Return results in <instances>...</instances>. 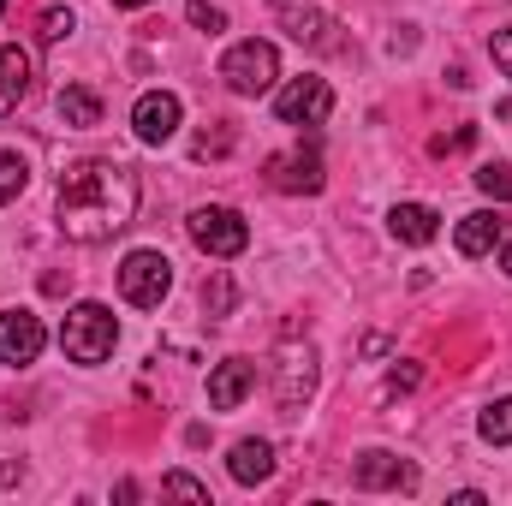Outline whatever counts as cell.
<instances>
[{
	"instance_id": "cell-25",
	"label": "cell",
	"mask_w": 512,
	"mask_h": 506,
	"mask_svg": "<svg viewBox=\"0 0 512 506\" xmlns=\"http://www.w3.org/2000/svg\"><path fill=\"white\" fill-rule=\"evenodd\" d=\"M203 310H209V316H227V310H233V280H227V274H215V280L203 286Z\"/></svg>"
},
{
	"instance_id": "cell-9",
	"label": "cell",
	"mask_w": 512,
	"mask_h": 506,
	"mask_svg": "<svg viewBox=\"0 0 512 506\" xmlns=\"http://www.w3.org/2000/svg\"><path fill=\"white\" fill-rule=\"evenodd\" d=\"M268 185L286 191V197H316V191L328 185L316 143H310V149H286V155H274V161H268Z\"/></svg>"
},
{
	"instance_id": "cell-3",
	"label": "cell",
	"mask_w": 512,
	"mask_h": 506,
	"mask_svg": "<svg viewBox=\"0 0 512 506\" xmlns=\"http://www.w3.org/2000/svg\"><path fill=\"white\" fill-rule=\"evenodd\" d=\"M316 393V346L310 340H280L274 352V405L280 417H298Z\"/></svg>"
},
{
	"instance_id": "cell-15",
	"label": "cell",
	"mask_w": 512,
	"mask_h": 506,
	"mask_svg": "<svg viewBox=\"0 0 512 506\" xmlns=\"http://www.w3.org/2000/svg\"><path fill=\"white\" fill-rule=\"evenodd\" d=\"M298 48H334V18L316 12V6H292L286 0V24H280Z\"/></svg>"
},
{
	"instance_id": "cell-16",
	"label": "cell",
	"mask_w": 512,
	"mask_h": 506,
	"mask_svg": "<svg viewBox=\"0 0 512 506\" xmlns=\"http://www.w3.org/2000/svg\"><path fill=\"white\" fill-rule=\"evenodd\" d=\"M24 90H30V54L6 42V48H0V120L24 102Z\"/></svg>"
},
{
	"instance_id": "cell-10",
	"label": "cell",
	"mask_w": 512,
	"mask_h": 506,
	"mask_svg": "<svg viewBox=\"0 0 512 506\" xmlns=\"http://www.w3.org/2000/svg\"><path fill=\"white\" fill-rule=\"evenodd\" d=\"M352 483L370 489V495H376V489H399V495H411V489H417V465L399 459V453H387V447H370V453H358Z\"/></svg>"
},
{
	"instance_id": "cell-30",
	"label": "cell",
	"mask_w": 512,
	"mask_h": 506,
	"mask_svg": "<svg viewBox=\"0 0 512 506\" xmlns=\"http://www.w3.org/2000/svg\"><path fill=\"white\" fill-rule=\"evenodd\" d=\"M495 251H501V268H507V274H512V227H507V233H501V245H495Z\"/></svg>"
},
{
	"instance_id": "cell-28",
	"label": "cell",
	"mask_w": 512,
	"mask_h": 506,
	"mask_svg": "<svg viewBox=\"0 0 512 506\" xmlns=\"http://www.w3.org/2000/svg\"><path fill=\"white\" fill-rule=\"evenodd\" d=\"M471 143H477V126H459L447 137H435V155H453V149H471Z\"/></svg>"
},
{
	"instance_id": "cell-23",
	"label": "cell",
	"mask_w": 512,
	"mask_h": 506,
	"mask_svg": "<svg viewBox=\"0 0 512 506\" xmlns=\"http://www.w3.org/2000/svg\"><path fill=\"white\" fill-rule=\"evenodd\" d=\"M161 495H179V501H209V483H197V477H185V471H167V477H161Z\"/></svg>"
},
{
	"instance_id": "cell-19",
	"label": "cell",
	"mask_w": 512,
	"mask_h": 506,
	"mask_svg": "<svg viewBox=\"0 0 512 506\" xmlns=\"http://www.w3.org/2000/svg\"><path fill=\"white\" fill-rule=\"evenodd\" d=\"M477 435H483L489 447H507V441H512V393H507V399H495V405H483Z\"/></svg>"
},
{
	"instance_id": "cell-1",
	"label": "cell",
	"mask_w": 512,
	"mask_h": 506,
	"mask_svg": "<svg viewBox=\"0 0 512 506\" xmlns=\"http://www.w3.org/2000/svg\"><path fill=\"white\" fill-rule=\"evenodd\" d=\"M137 215V173L126 161H72L60 173V197H54V221L72 245H108L114 233H126Z\"/></svg>"
},
{
	"instance_id": "cell-20",
	"label": "cell",
	"mask_w": 512,
	"mask_h": 506,
	"mask_svg": "<svg viewBox=\"0 0 512 506\" xmlns=\"http://www.w3.org/2000/svg\"><path fill=\"white\" fill-rule=\"evenodd\" d=\"M24 185H30V161L18 149H0V203H18Z\"/></svg>"
},
{
	"instance_id": "cell-13",
	"label": "cell",
	"mask_w": 512,
	"mask_h": 506,
	"mask_svg": "<svg viewBox=\"0 0 512 506\" xmlns=\"http://www.w3.org/2000/svg\"><path fill=\"white\" fill-rule=\"evenodd\" d=\"M387 233H393L399 245H429V239L441 233V215H435L429 203H393V215H387Z\"/></svg>"
},
{
	"instance_id": "cell-33",
	"label": "cell",
	"mask_w": 512,
	"mask_h": 506,
	"mask_svg": "<svg viewBox=\"0 0 512 506\" xmlns=\"http://www.w3.org/2000/svg\"><path fill=\"white\" fill-rule=\"evenodd\" d=\"M0 12H6V0H0Z\"/></svg>"
},
{
	"instance_id": "cell-18",
	"label": "cell",
	"mask_w": 512,
	"mask_h": 506,
	"mask_svg": "<svg viewBox=\"0 0 512 506\" xmlns=\"http://www.w3.org/2000/svg\"><path fill=\"white\" fill-rule=\"evenodd\" d=\"M54 108H60V126H72V131L102 126V96H96V90H84V84H66Z\"/></svg>"
},
{
	"instance_id": "cell-21",
	"label": "cell",
	"mask_w": 512,
	"mask_h": 506,
	"mask_svg": "<svg viewBox=\"0 0 512 506\" xmlns=\"http://www.w3.org/2000/svg\"><path fill=\"white\" fill-rule=\"evenodd\" d=\"M471 179H477V191H483V197H495V203H512V161H483Z\"/></svg>"
},
{
	"instance_id": "cell-5",
	"label": "cell",
	"mask_w": 512,
	"mask_h": 506,
	"mask_svg": "<svg viewBox=\"0 0 512 506\" xmlns=\"http://www.w3.org/2000/svg\"><path fill=\"white\" fill-rule=\"evenodd\" d=\"M185 233H191V245L203 256H239L251 245V227H245V215L239 209H227V203H203V209H191V221H185Z\"/></svg>"
},
{
	"instance_id": "cell-26",
	"label": "cell",
	"mask_w": 512,
	"mask_h": 506,
	"mask_svg": "<svg viewBox=\"0 0 512 506\" xmlns=\"http://www.w3.org/2000/svg\"><path fill=\"white\" fill-rule=\"evenodd\" d=\"M209 155H215V161H221V155H233V126H215V131H203V137H197V161H209Z\"/></svg>"
},
{
	"instance_id": "cell-32",
	"label": "cell",
	"mask_w": 512,
	"mask_h": 506,
	"mask_svg": "<svg viewBox=\"0 0 512 506\" xmlns=\"http://www.w3.org/2000/svg\"><path fill=\"white\" fill-rule=\"evenodd\" d=\"M274 6H286V0H274Z\"/></svg>"
},
{
	"instance_id": "cell-7",
	"label": "cell",
	"mask_w": 512,
	"mask_h": 506,
	"mask_svg": "<svg viewBox=\"0 0 512 506\" xmlns=\"http://www.w3.org/2000/svg\"><path fill=\"white\" fill-rule=\"evenodd\" d=\"M274 114H280L286 126H322V120L334 114V90H328V78H286L280 96H274Z\"/></svg>"
},
{
	"instance_id": "cell-27",
	"label": "cell",
	"mask_w": 512,
	"mask_h": 506,
	"mask_svg": "<svg viewBox=\"0 0 512 506\" xmlns=\"http://www.w3.org/2000/svg\"><path fill=\"white\" fill-rule=\"evenodd\" d=\"M417 381H423V370H417V364H405V370H393V376H387V399H399V393H411V387H417Z\"/></svg>"
},
{
	"instance_id": "cell-6",
	"label": "cell",
	"mask_w": 512,
	"mask_h": 506,
	"mask_svg": "<svg viewBox=\"0 0 512 506\" xmlns=\"http://www.w3.org/2000/svg\"><path fill=\"white\" fill-rule=\"evenodd\" d=\"M120 292H126V304H137V310H161V298L173 292V262L161 251H131L120 262Z\"/></svg>"
},
{
	"instance_id": "cell-8",
	"label": "cell",
	"mask_w": 512,
	"mask_h": 506,
	"mask_svg": "<svg viewBox=\"0 0 512 506\" xmlns=\"http://www.w3.org/2000/svg\"><path fill=\"white\" fill-rule=\"evenodd\" d=\"M42 346H48V328L36 310H0V364L30 370L42 358Z\"/></svg>"
},
{
	"instance_id": "cell-29",
	"label": "cell",
	"mask_w": 512,
	"mask_h": 506,
	"mask_svg": "<svg viewBox=\"0 0 512 506\" xmlns=\"http://www.w3.org/2000/svg\"><path fill=\"white\" fill-rule=\"evenodd\" d=\"M489 54H495V66L512 78V30H495V36H489Z\"/></svg>"
},
{
	"instance_id": "cell-24",
	"label": "cell",
	"mask_w": 512,
	"mask_h": 506,
	"mask_svg": "<svg viewBox=\"0 0 512 506\" xmlns=\"http://www.w3.org/2000/svg\"><path fill=\"white\" fill-rule=\"evenodd\" d=\"M185 18H191L197 30H209V36H221V30H227V12H221V6H209V0H191V6H185Z\"/></svg>"
},
{
	"instance_id": "cell-17",
	"label": "cell",
	"mask_w": 512,
	"mask_h": 506,
	"mask_svg": "<svg viewBox=\"0 0 512 506\" xmlns=\"http://www.w3.org/2000/svg\"><path fill=\"white\" fill-rule=\"evenodd\" d=\"M227 471H233V483H245V489L268 483V477H274V447H268V441H239L233 459H227Z\"/></svg>"
},
{
	"instance_id": "cell-14",
	"label": "cell",
	"mask_w": 512,
	"mask_h": 506,
	"mask_svg": "<svg viewBox=\"0 0 512 506\" xmlns=\"http://www.w3.org/2000/svg\"><path fill=\"white\" fill-rule=\"evenodd\" d=\"M501 233H507V221H501L495 209H477V215H465V221H459L453 245H459V256H489L495 245H501Z\"/></svg>"
},
{
	"instance_id": "cell-31",
	"label": "cell",
	"mask_w": 512,
	"mask_h": 506,
	"mask_svg": "<svg viewBox=\"0 0 512 506\" xmlns=\"http://www.w3.org/2000/svg\"><path fill=\"white\" fill-rule=\"evenodd\" d=\"M114 6H131V12H137V6H149V0H114Z\"/></svg>"
},
{
	"instance_id": "cell-12",
	"label": "cell",
	"mask_w": 512,
	"mask_h": 506,
	"mask_svg": "<svg viewBox=\"0 0 512 506\" xmlns=\"http://www.w3.org/2000/svg\"><path fill=\"white\" fill-rule=\"evenodd\" d=\"M251 387H256V364L251 358H227V364H215V376H209V405H215V411H239Z\"/></svg>"
},
{
	"instance_id": "cell-2",
	"label": "cell",
	"mask_w": 512,
	"mask_h": 506,
	"mask_svg": "<svg viewBox=\"0 0 512 506\" xmlns=\"http://www.w3.org/2000/svg\"><path fill=\"white\" fill-rule=\"evenodd\" d=\"M60 346H66L72 364H108L114 346H120V322H114V310H108V304H90V298L72 304L66 322H60Z\"/></svg>"
},
{
	"instance_id": "cell-22",
	"label": "cell",
	"mask_w": 512,
	"mask_h": 506,
	"mask_svg": "<svg viewBox=\"0 0 512 506\" xmlns=\"http://www.w3.org/2000/svg\"><path fill=\"white\" fill-rule=\"evenodd\" d=\"M72 30H78V18H72V6H48V12H42V24H36V36H42L48 48H54V42H66Z\"/></svg>"
},
{
	"instance_id": "cell-11",
	"label": "cell",
	"mask_w": 512,
	"mask_h": 506,
	"mask_svg": "<svg viewBox=\"0 0 512 506\" xmlns=\"http://www.w3.org/2000/svg\"><path fill=\"white\" fill-rule=\"evenodd\" d=\"M179 96L173 90H149V96H137V108H131V131H137V143H167L173 131H179Z\"/></svg>"
},
{
	"instance_id": "cell-4",
	"label": "cell",
	"mask_w": 512,
	"mask_h": 506,
	"mask_svg": "<svg viewBox=\"0 0 512 506\" xmlns=\"http://www.w3.org/2000/svg\"><path fill=\"white\" fill-rule=\"evenodd\" d=\"M221 78H227V90L233 96H268L274 90V78H280V48L274 42H233L227 48V60H221Z\"/></svg>"
}]
</instances>
